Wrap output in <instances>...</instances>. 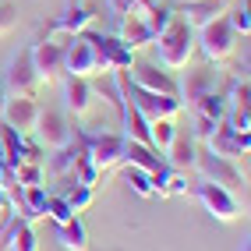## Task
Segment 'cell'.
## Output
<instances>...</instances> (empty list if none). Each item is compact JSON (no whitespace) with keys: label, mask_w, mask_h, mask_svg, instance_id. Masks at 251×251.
Instances as JSON below:
<instances>
[{"label":"cell","mask_w":251,"mask_h":251,"mask_svg":"<svg viewBox=\"0 0 251 251\" xmlns=\"http://www.w3.org/2000/svg\"><path fill=\"white\" fill-rule=\"evenodd\" d=\"M156 46V57L166 71H180L191 64V53H195V28L180 18V14H174L170 22H166V28L159 32V36L152 39Z\"/></svg>","instance_id":"obj_1"},{"label":"cell","mask_w":251,"mask_h":251,"mask_svg":"<svg viewBox=\"0 0 251 251\" xmlns=\"http://www.w3.org/2000/svg\"><path fill=\"white\" fill-rule=\"evenodd\" d=\"M71 135L81 142V149L89 152V159L96 163L99 174H110L113 166L124 163V135H117V131L96 135V131H85V127H71Z\"/></svg>","instance_id":"obj_2"},{"label":"cell","mask_w":251,"mask_h":251,"mask_svg":"<svg viewBox=\"0 0 251 251\" xmlns=\"http://www.w3.org/2000/svg\"><path fill=\"white\" fill-rule=\"evenodd\" d=\"M89 43H92V53H96V75H110V71H127L131 64H135V50H127L121 43V36H113V32H92L85 28L81 32Z\"/></svg>","instance_id":"obj_3"},{"label":"cell","mask_w":251,"mask_h":251,"mask_svg":"<svg viewBox=\"0 0 251 251\" xmlns=\"http://www.w3.org/2000/svg\"><path fill=\"white\" fill-rule=\"evenodd\" d=\"M191 195L202 202V209L212 216V220H220V223H233V220H241V202H237V195L220 188V184H212V180H198L191 184Z\"/></svg>","instance_id":"obj_4"},{"label":"cell","mask_w":251,"mask_h":251,"mask_svg":"<svg viewBox=\"0 0 251 251\" xmlns=\"http://www.w3.org/2000/svg\"><path fill=\"white\" fill-rule=\"evenodd\" d=\"M124 99L131 106H135L149 124L152 121H163V117H177L184 106H180V99L177 96H159V92H145L138 85H131V81L124 78Z\"/></svg>","instance_id":"obj_5"},{"label":"cell","mask_w":251,"mask_h":251,"mask_svg":"<svg viewBox=\"0 0 251 251\" xmlns=\"http://www.w3.org/2000/svg\"><path fill=\"white\" fill-rule=\"evenodd\" d=\"M0 78L7 85V96H36L39 78H36V64H32V46H22L7 60V68L0 71Z\"/></svg>","instance_id":"obj_6"},{"label":"cell","mask_w":251,"mask_h":251,"mask_svg":"<svg viewBox=\"0 0 251 251\" xmlns=\"http://www.w3.org/2000/svg\"><path fill=\"white\" fill-rule=\"evenodd\" d=\"M195 170L202 174V180H212V184H220V188L226 191H241L244 188V170L233 159H223V156H216V152H198L195 156Z\"/></svg>","instance_id":"obj_7"},{"label":"cell","mask_w":251,"mask_h":251,"mask_svg":"<svg viewBox=\"0 0 251 251\" xmlns=\"http://www.w3.org/2000/svg\"><path fill=\"white\" fill-rule=\"evenodd\" d=\"M198 46H202V53H205L209 64H226L233 57V50H237V36H233L230 22L220 14L216 22L202 25V39H198Z\"/></svg>","instance_id":"obj_8"},{"label":"cell","mask_w":251,"mask_h":251,"mask_svg":"<svg viewBox=\"0 0 251 251\" xmlns=\"http://www.w3.org/2000/svg\"><path fill=\"white\" fill-rule=\"evenodd\" d=\"M124 75H127L131 85H138V89H145V92H159V96H177V92H180V85L170 78V71L159 68V64H152V60H135ZM177 99H180V96H177Z\"/></svg>","instance_id":"obj_9"},{"label":"cell","mask_w":251,"mask_h":251,"mask_svg":"<svg viewBox=\"0 0 251 251\" xmlns=\"http://www.w3.org/2000/svg\"><path fill=\"white\" fill-rule=\"evenodd\" d=\"M32 64H36L39 85H53L64 78V43H53V36H43L39 43H32Z\"/></svg>","instance_id":"obj_10"},{"label":"cell","mask_w":251,"mask_h":251,"mask_svg":"<svg viewBox=\"0 0 251 251\" xmlns=\"http://www.w3.org/2000/svg\"><path fill=\"white\" fill-rule=\"evenodd\" d=\"M39 103L36 96H7L4 110H0V124L14 127L18 135H28V131H36V121H39Z\"/></svg>","instance_id":"obj_11"},{"label":"cell","mask_w":251,"mask_h":251,"mask_svg":"<svg viewBox=\"0 0 251 251\" xmlns=\"http://www.w3.org/2000/svg\"><path fill=\"white\" fill-rule=\"evenodd\" d=\"M205 145H209V152H216V156H223V159H233L237 163L241 156H248V149H251V135H237L226 121H220L216 124V131L205 138Z\"/></svg>","instance_id":"obj_12"},{"label":"cell","mask_w":251,"mask_h":251,"mask_svg":"<svg viewBox=\"0 0 251 251\" xmlns=\"http://www.w3.org/2000/svg\"><path fill=\"white\" fill-rule=\"evenodd\" d=\"M92 22H96L92 7H81L78 0H68V7H64L53 22H46L43 32H46V36H57V32H64V36H78V32H85Z\"/></svg>","instance_id":"obj_13"},{"label":"cell","mask_w":251,"mask_h":251,"mask_svg":"<svg viewBox=\"0 0 251 251\" xmlns=\"http://www.w3.org/2000/svg\"><path fill=\"white\" fill-rule=\"evenodd\" d=\"M64 75H75V78H89L96 75V53H92V43L81 36H71V43L64 46Z\"/></svg>","instance_id":"obj_14"},{"label":"cell","mask_w":251,"mask_h":251,"mask_svg":"<svg viewBox=\"0 0 251 251\" xmlns=\"http://www.w3.org/2000/svg\"><path fill=\"white\" fill-rule=\"evenodd\" d=\"M71 121L64 117L60 110H39V121H36V135L43 142V149H57V145H68L71 142Z\"/></svg>","instance_id":"obj_15"},{"label":"cell","mask_w":251,"mask_h":251,"mask_svg":"<svg viewBox=\"0 0 251 251\" xmlns=\"http://www.w3.org/2000/svg\"><path fill=\"white\" fill-rule=\"evenodd\" d=\"M226 4L230 0H177L174 11H180V18L191 28H202V25L216 22L220 14H226Z\"/></svg>","instance_id":"obj_16"},{"label":"cell","mask_w":251,"mask_h":251,"mask_svg":"<svg viewBox=\"0 0 251 251\" xmlns=\"http://www.w3.org/2000/svg\"><path fill=\"white\" fill-rule=\"evenodd\" d=\"M64 103L75 117H85L92 110V99H96V85L89 78H75V75H64Z\"/></svg>","instance_id":"obj_17"},{"label":"cell","mask_w":251,"mask_h":251,"mask_svg":"<svg viewBox=\"0 0 251 251\" xmlns=\"http://www.w3.org/2000/svg\"><path fill=\"white\" fill-rule=\"evenodd\" d=\"M124 163L135 166V170H145L149 177H159L166 170V159L152 145H142V142H131V138H124Z\"/></svg>","instance_id":"obj_18"},{"label":"cell","mask_w":251,"mask_h":251,"mask_svg":"<svg viewBox=\"0 0 251 251\" xmlns=\"http://www.w3.org/2000/svg\"><path fill=\"white\" fill-rule=\"evenodd\" d=\"M195 156H198V138L195 135H184V131H177L174 142H170V149L163 152L166 166H170V170H180V174L195 166Z\"/></svg>","instance_id":"obj_19"},{"label":"cell","mask_w":251,"mask_h":251,"mask_svg":"<svg viewBox=\"0 0 251 251\" xmlns=\"http://www.w3.org/2000/svg\"><path fill=\"white\" fill-rule=\"evenodd\" d=\"M212 89H216V71H212V68H195V71H188V81H184V89L177 92V96H184L180 106H191L198 96H205V92H212Z\"/></svg>","instance_id":"obj_20"},{"label":"cell","mask_w":251,"mask_h":251,"mask_svg":"<svg viewBox=\"0 0 251 251\" xmlns=\"http://www.w3.org/2000/svg\"><path fill=\"white\" fill-rule=\"evenodd\" d=\"M57 241H60L64 251H89V233H85V223H81L78 212L71 220L57 223Z\"/></svg>","instance_id":"obj_21"},{"label":"cell","mask_w":251,"mask_h":251,"mask_svg":"<svg viewBox=\"0 0 251 251\" xmlns=\"http://www.w3.org/2000/svg\"><path fill=\"white\" fill-rule=\"evenodd\" d=\"M75 152H78V142H75V135H71L68 145L50 149V156H46V170L53 174V177H68V174H71V166H75Z\"/></svg>","instance_id":"obj_22"},{"label":"cell","mask_w":251,"mask_h":251,"mask_svg":"<svg viewBox=\"0 0 251 251\" xmlns=\"http://www.w3.org/2000/svg\"><path fill=\"white\" fill-rule=\"evenodd\" d=\"M191 113L220 124L223 117H226V99H223V92H216V89H212V92H205V96H198L195 103H191Z\"/></svg>","instance_id":"obj_23"},{"label":"cell","mask_w":251,"mask_h":251,"mask_svg":"<svg viewBox=\"0 0 251 251\" xmlns=\"http://www.w3.org/2000/svg\"><path fill=\"white\" fill-rule=\"evenodd\" d=\"M7 251H39L36 230H32V223L22 220V216H14V233H11V241H7Z\"/></svg>","instance_id":"obj_24"},{"label":"cell","mask_w":251,"mask_h":251,"mask_svg":"<svg viewBox=\"0 0 251 251\" xmlns=\"http://www.w3.org/2000/svg\"><path fill=\"white\" fill-rule=\"evenodd\" d=\"M152 4H156V0H106V11H110L113 25H117V22H124V18H142Z\"/></svg>","instance_id":"obj_25"},{"label":"cell","mask_w":251,"mask_h":251,"mask_svg":"<svg viewBox=\"0 0 251 251\" xmlns=\"http://www.w3.org/2000/svg\"><path fill=\"white\" fill-rule=\"evenodd\" d=\"M149 135H152V149L163 156L166 149H170L174 135H177V124H174V117H163V121H152L149 124Z\"/></svg>","instance_id":"obj_26"},{"label":"cell","mask_w":251,"mask_h":251,"mask_svg":"<svg viewBox=\"0 0 251 251\" xmlns=\"http://www.w3.org/2000/svg\"><path fill=\"white\" fill-rule=\"evenodd\" d=\"M64 202H68L75 212H85L89 205H92V188L89 184H78V180H71V188H64Z\"/></svg>","instance_id":"obj_27"},{"label":"cell","mask_w":251,"mask_h":251,"mask_svg":"<svg viewBox=\"0 0 251 251\" xmlns=\"http://www.w3.org/2000/svg\"><path fill=\"white\" fill-rule=\"evenodd\" d=\"M223 99H226V110H248V99H251L248 75H244V78H233V81H230V92H226Z\"/></svg>","instance_id":"obj_28"},{"label":"cell","mask_w":251,"mask_h":251,"mask_svg":"<svg viewBox=\"0 0 251 251\" xmlns=\"http://www.w3.org/2000/svg\"><path fill=\"white\" fill-rule=\"evenodd\" d=\"M223 18L230 22L233 36H244V39H248V32H251V7H248V0H244V4H237L233 11H226Z\"/></svg>","instance_id":"obj_29"},{"label":"cell","mask_w":251,"mask_h":251,"mask_svg":"<svg viewBox=\"0 0 251 251\" xmlns=\"http://www.w3.org/2000/svg\"><path fill=\"white\" fill-rule=\"evenodd\" d=\"M127 188L135 191L138 198H156V188H152V177L145 170H135V166H127Z\"/></svg>","instance_id":"obj_30"},{"label":"cell","mask_w":251,"mask_h":251,"mask_svg":"<svg viewBox=\"0 0 251 251\" xmlns=\"http://www.w3.org/2000/svg\"><path fill=\"white\" fill-rule=\"evenodd\" d=\"M11 174L22 188H32V184H43V163H18Z\"/></svg>","instance_id":"obj_31"},{"label":"cell","mask_w":251,"mask_h":251,"mask_svg":"<svg viewBox=\"0 0 251 251\" xmlns=\"http://www.w3.org/2000/svg\"><path fill=\"white\" fill-rule=\"evenodd\" d=\"M43 216H50L53 223H64V220H71V216H75V209L64 202L60 195H50V198H46V212H43Z\"/></svg>","instance_id":"obj_32"},{"label":"cell","mask_w":251,"mask_h":251,"mask_svg":"<svg viewBox=\"0 0 251 251\" xmlns=\"http://www.w3.org/2000/svg\"><path fill=\"white\" fill-rule=\"evenodd\" d=\"M14 25H18V7L14 4H0V39L11 36Z\"/></svg>","instance_id":"obj_33"},{"label":"cell","mask_w":251,"mask_h":251,"mask_svg":"<svg viewBox=\"0 0 251 251\" xmlns=\"http://www.w3.org/2000/svg\"><path fill=\"white\" fill-rule=\"evenodd\" d=\"M11 209V198H7V188H0V216Z\"/></svg>","instance_id":"obj_34"},{"label":"cell","mask_w":251,"mask_h":251,"mask_svg":"<svg viewBox=\"0 0 251 251\" xmlns=\"http://www.w3.org/2000/svg\"><path fill=\"white\" fill-rule=\"evenodd\" d=\"M4 103H7V85H4V78H0V110H4Z\"/></svg>","instance_id":"obj_35"},{"label":"cell","mask_w":251,"mask_h":251,"mask_svg":"<svg viewBox=\"0 0 251 251\" xmlns=\"http://www.w3.org/2000/svg\"><path fill=\"white\" fill-rule=\"evenodd\" d=\"M237 251H248V241H244V244H241V248H237Z\"/></svg>","instance_id":"obj_36"}]
</instances>
